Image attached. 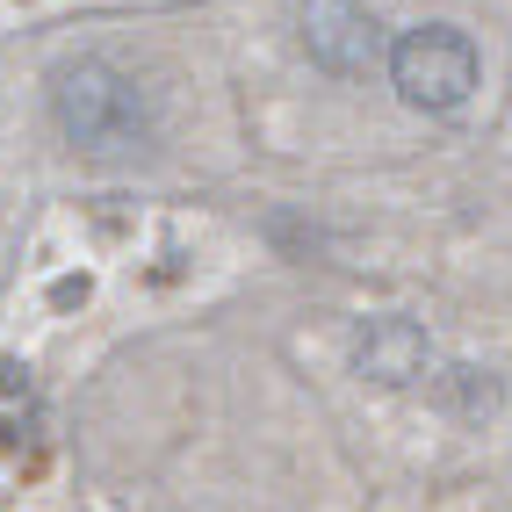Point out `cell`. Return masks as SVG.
Instances as JSON below:
<instances>
[{"label": "cell", "instance_id": "obj_2", "mask_svg": "<svg viewBox=\"0 0 512 512\" xmlns=\"http://www.w3.org/2000/svg\"><path fill=\"white\" fill-rule=\"evenodd\" d=\"M390 87L412 101V109L440 116V109H462L476 94V44L448 22H426L412 37L390 44Z\"/></svg>", "mask_w": 512, "mask_h": 512}, {"label": "cell", "instance_id": "obj_4", "mask_svg": "<svg viewBox=\"0 0 512 512\" xmlns=\"http://www.w3.org/2000/svg\"><path fill=\"white\" fill-rule=\"evenodd\" d=\"M354 361H361V375H375V383L404 390V383H419V375L433 368V347H426V332H419V325H404V318H375V325H361V339H354Z\"/></svg>", "mask_w": 512, "mask_h": 512}, {"label": "cell", "instance_id": "obj_1", "mask_svg": "<svg viewBox=\"0 0 512 512\" xmlns=\"http://www.w3.org/2000/svg\"><path fill=\"white\" fill-rule=\"evenodd\" d=\"M51 116L80 152H130V145H145V130H152V101L130 73H116L109 58H80V65H58Z\"/></svg>", "mask_w": 512, "mask_h": 512}, {"label": "cell", "instance_id": "obj_3", "mask_svg": "<svg viewBox=\"0 0 512 512\" xmlns=\"http://www.w3.org/2000/svg\"><path fill=\"white\" fill-rule=\"evenodd\" d=\"M303 51H311L325 73L361 80L383 65V22H375L361 0H303Z\"/></svg>", "mask_w": 512, "mask_h": 512}]
</instances>
